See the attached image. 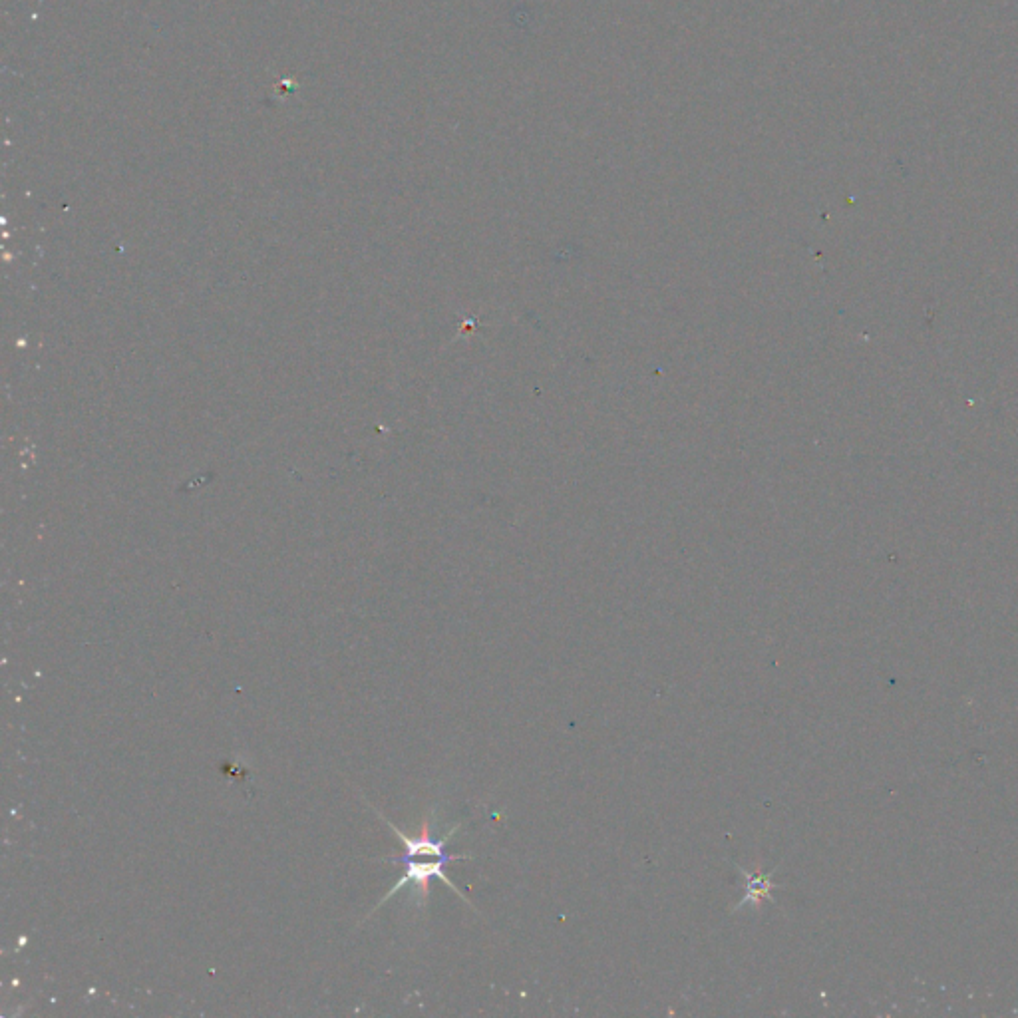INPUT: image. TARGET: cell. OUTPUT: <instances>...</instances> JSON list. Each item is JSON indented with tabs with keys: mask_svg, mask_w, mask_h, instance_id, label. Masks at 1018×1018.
<instances>
[{
	"mask_svg": "<svg viewBox=\"0 0 1018 1018\" xmlns=\"http://www.w3.org/2000/svg\"><path fill=\"white\" fill-rule=\"evenodd\" d=\"M734 865H736V867H738V871L746 877V895H744V899H740V901L732 907V911H740V909H744L746 905H752L754 909H760L764 901H774V897H772V889H778V887H780V883H774L770 875H772L776 869H774L772 873H762L760 869H756V871H746V869H744V867H740L738 863H734Z\"/></svg>",
	"mask_w": 1018,
	"mask_h": 1018,
	"instance_id": "cell-2",
	"label": "cell"
},
{
	"mask_svg": "<svg viewBox=\"0 0 1018 1018\" xmlns=\"http://www.w3.org/2000/svg\"><path fill=\"white\" fill-rule=\"evenodd\" d=\"M458 859H472V855L462 853V855H454V857H428V861H426V859H420V857H408V855H402L400 859H392V857L376 859V861H390V863H398V861H402V863H404V873H402V877H400V879L392 885V889H390V891H388V893H386V895L378 901V905H376V907L368 913V917H370L376 909H380V907H382V905H384L390 897H394L400 889H404V887H406V885H410V883L416 887V891H414V893H416V903H418V907H422V909H424V907H426V903H428V897H430V883H432V879H440V881H444V883H446V885H448V887H450V889H452L458 897H462V899H464L470 907H474V905H472V901H470V899H468V897H466V895H464V893L456 887V883H454V881H450V877H448V875H446V871H444V867H446L450 861H458ZM474 909H476V907H474Z\"/></svg>",
	"mask_w": 1018,
	"mask_h": 1018,
	"instance_id": "cell-1",
	"label": "cell"
}]
</instances>
